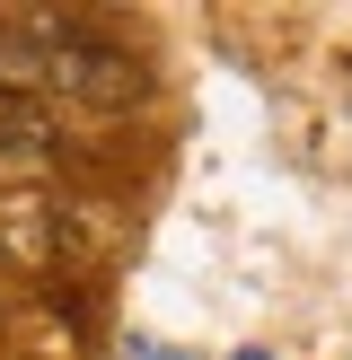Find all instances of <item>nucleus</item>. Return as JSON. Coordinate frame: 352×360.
<instances>
[{
	"instance_id": "1",
	"label": "nucleus",
	"mask_w": 352,
	"mask_h": 360,
	"mask_svg": "<svg viewBox=\"0 0 352 360\" xmlns=\"http://www.w3.org/2000/svg\"><path fill=\"white\" fill-rule=\"evenodd\" d=\"M0 255H9V264H27V273H53V264H62L53 202H35V193H9V202H0Z\"/></svg>"
},
{
	"instance_id": "3",
	"label": "nucleus",
	"mask_w": 352,
	"mask_h": 360,
	"mask_svg": "<svg viewBox=\"0 0 352 360\" xmlns=\"http://www.w3.org/2000/svg\"><path fill=\"white\" fill-rule=\"evenodd\" d=\"M44 150H53V141H44V123H35L27 105H9V97H0V158H44Z\"/></svg>"
},
{
	"instance_id": "4",
	"label": "nucleus",
	"mask_w": 352,
	"mask_h": 360,
	"mask_svg": "<svg viewBox=\"0 0 352 360\" xmlns=\"http://www.w3.org/2000/svg\"><path fill=\"white\" fill-rule=\"evenodd\" d=\"M246 360H264V352H246Z\"/></svg>"
},
{
	"instance_id": "2",
	"label": "nucleus",
	"mask_w": 352,
	"mask_h": 360,
	"mask_svg": "<svg viewBox=\"0 0 352 360\" xmlns=\"http://www.w3.org/2000/svg\"><path fill=\"white\" fill-rule=\"evenodd\" d=\"M35 79H44V35L0 18V88H35Z\"/></svg>"
}]
</instances>
